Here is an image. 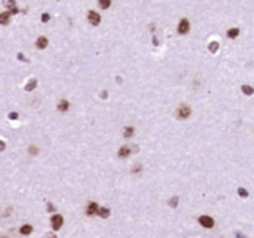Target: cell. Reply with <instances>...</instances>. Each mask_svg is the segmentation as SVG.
<instances>
[{"instance_id": "44dd1931", "label": "cell", "mask_w": 254, "mask_h": 238, "mask_svg": "<svg viewBox=\"0 0 254 238\" xmlns=\"http://www.w3.org/2000/svg\"><path fill=\"white\" fill-rule=\"evenodd\" d=\"M177 200H178V199H170V207H177V203H178V202H177Z\"/></svg>"}, {"instance_id": "9a60e30c", "label": "cell", "mask_w": 254, "mask_h": 238, "mask_svg": "<svg viewBox=\"0 0 254 238\" xmlns=\"http://www.w3.org/2000/svg\"><path fill=\"white\" fill-rule=\"evenodd\" d=\"M241 90H243V93H245V95H253V93H254V88L250 87V85H243Z\"/></svg>"}, {"instance_id": "cb8c5ba5", "label": "cell", "mask_w": 254, "mask_h": 238, "mask_svg": "<svg viewBox=\"0 0 254 238\" xmlns=\"http://www.w3.org/2000/svg\"><path fill=\"white\" fill-rule=\"evenodd\" d=\"M141 169H142L141 166H134V167H133V172H139Z\"/></svg>"}, {"instance_id": "30bf717a", "label": "cell", "mask_w": 254, "mask_h": 238, "mask_svg": "<svg viewBox=\"0 0 254 238\" xmlns=\"http://www.w3.org/2000/svg\"><path fill=\"white\" fill-rule=\"evenodd\" d=\"M98 216H101V218H109V214H110V210L109 208H106V207H99V210H98Z\"/></svg>"}, {"instance_id": "9c48e42d", "label": "cell", "mask_w": 254, "mask_h": 238, "mask_svg": "<svg viewBox=\"0 0 254 238\" xmlns=\"http://www.w3.org/2000/svg\"><path fill=\"white\" fill-rule=\"evenodd\" d=\"M68 107H70V103L66 101V99H62V101L57 104V109L60 110V112H66V110H68Z\"/></svg>"}, {"instance_id": "ba28073f", "label": "cell", "mask_w": 254, "mask_h": 238, "mask_svg": "<svg viewBox=\"0 0 254 238\" xmlns=\"http://www.w3.org/2000/svg\"><path fill=\"white\" fill-rule=\"evenodd\" d=\"M130 154H131V148L130 147H121L118 150V156L120 158H128Z\"/></svg>"}, {"instance_id": "52a82bcc", "label": "cell", "mask_w": 254, "mask_h": 238, "mask_svg": "<svg viewBox=\"0 0 254 238\" xmlns=\"http://www.w3.org/2000/svg\"><path fill=\"white\" fill-rule=\"evenodd\" d=\"M46 46H47V38L46 36H40L36 40V47L38 49H46Z\"/></svg>"}, {"instance_id": "ffe728a7", "label": "cell", "mask_w": 254, "mask_h": 238, "mask_svg": "<svg viewBox=\"0 0 254 238\" xmlns=\"http://www.w3.org/2000/svg\"><path fill=\"white\" fill-rule=\"evenodd\" d=\"M29 150H30V154H38V148H36V147H33V145H32V147L29 148Z\"/></svg>"}, {"instance_id": "4fadbf2b", "label": "cell", "mask_w": 254, "mask_h": 238, "mask_svg": "<svg viewBox=\"0 0 254 238\" xmlns=\"http://www.w3.org/2000/svg\"><path fill=\"white\" fill-rule=\"evenodd\" d=\"M32 230H33V227H32V225L30 224H25V225H22V227H21V234L22 235H30L32 234Z\"/></svg>"}, {"instance_id": "8992f818", "label": "cell", "mask_w": 254, "mask_h": 238, "mask_svg": "<svg viewBox=\"0 0 254 238\" xmlns=\"http://www.w3.org/2000/svg\"><path fill=\"white\" fill-rule=\"evenodd\" d=\"M188 32H190V22H188V19H181L178 24V33L180 35H185Z\"/></svg>"}, {"instance_id": "277c9868", "label": "cell", "mask_w": 254, "mask_h": 238, "mask_svg": "<svg viewBox=\"0 0 254 238\" xmlns=\"http://www.w3.org/2000/svg\"><path fill=\"white\" fill-rule=\"evenodd\" d=\"M88 21H90L92 25H98L101 22V16H99L96 11H88Z\"/></svg>"}, {"instance_id": "ac0fdd59", "label": "cell", "mask_w": 254, "mask_h": 238, "mask_svg": "<svg viewBox=\"0 0 254 238\" xmlns=\"http://www.w3.org/2000/svg\"><path fill=\"white\" fill-rule=\"evenodd\" d=\"M210 51H212V52H216V51H218V43H212V44H210Z\"/></svg>"}, {"instance_id": "6da1fadb", "label": "cell", "mask_w": 254, "mask_h": 238, "mask_svg": "<svg viewBox=\"0 0 254 238\" xmlns=\"http://www.w3.org/2000/svg\"><path fill=\"white\" fill-rule=\"evenodd\" d=\"M191 115V109H190V106H186V104H181V106L177 109V118H180V120H185V118H188Z\"/></svg>"}, {"instance_id": "484cf974", "label": "cell", "mask_w": 254, "mask_h": 238, "mask_svg": "<svg viewBox=\"0 0 254 238\" xmlns=\"http://www.w3.org/2000/svg\"><path fill=\"white\" fill-rule=\"evenodd\" d=\"M10 118H13V120L18 118V114H10Z\"/></svg>"}, {"instance_id": "5b68a950", "label": "cell", "mask_w": 254, "mask_h": 238, "mask_svg": "<svg viewBox=\"0 0 254 238\" xmlns=\"http://www.w3.org/2000/svg\"><path fill=\"white\" fill-rule=\"evenodd\" d=\"M199 222H201V225H204L205 229H210L215 225V221L210 218V216H201L199 218Z\"/></svg>"}, {"instance_id": "d6986e66", "label": "cell", "mask_w": 254, "mask_h": 238, "mask_svg": "<svg viewBox=\"0 0 254 238\" xmlns=\"http://www.w3.org/2000/svg\"><path fill=\"white\" fill-rule=\"evenodd\" d=\"M3 5L5 7H14V0H5Z\"/></svg>"}, {"instance_id": "7a4b0ae2", "label": "cell", "mask_w": 254, "mask_h": 238, "mask_svg": "<svg viewBox=\"0 0 254 238\" xmlns=\"http://www.w3.org/2000/svg\"><path fill=\"white\" fill-rule=\"evenodd\" d=\"M51 224H52V229H54V230L62 229V225H63V218H62V214H54L52 219H51Z\"/></svg>"}, {"instance_id": "e0dca14e", "label": "cell", "mask_w": 254, "mask_h": 238, "mask_svg": "<svg viewBox=\"0 0 254 238\" xmlns=\"http://www.w3.org/2000/svg\"><path fill=\"white\" fill-rule=\"evenodd\" d=\"M35 85H36V81L35 79H32L29 84H27V87H25V90L27 92H30V90H33V88H35Z\"/></svg>"}, {"instance_id": "3957f363", "label": "cell", "mask_w": 254, "mask_h": 238, "mask_svg": "<svg viewBox=\"0 0 254 238\" xmlns=\"http://www.w3.org/2000/svg\"><path fill=\"white\" fill-rule=\"evenodd\" d=\"M98 210H99V205L96 202H90L88 203V207H87V210H85V213H87V216H95V214L98 213Z\"/></svg>"}, {"instance_id": "7c38bea8", "label": "cell", "mask_w": 254, "mask_h": 238, "mask_svg": "<svg viewBox=\"0 0 254 238\" xmlns=\"http://www.w3.org/2000/svg\"><path fill=\"white\" fill-rule=\"evenodd\" d=\"M133 134H134V128H133V126H126V128L123 129V136L126 137V139H131Z\"/></svg>"}, {"instance_id": "7402d4cb", "label": "cell", "mask_w": 254, "mask_h": 238, "mask_svg": "<svg viewBox=\"0 0 254 238\" xmlns=\"http://www.w3.org/2000/svg\"><path fill=\"white\" fill-rule=\"evenodd\" d=\"M238 194H240V196H243V197H246V196H248V192H246L245 189H241V188H240V189H238Z\"/></svg>"}, {"instance_id": "d4e9b609", "label": "cell", "mask_w": 254, "mask_h": 238, "mask_svg": "<svg viewBox=\"0 0 254 238\" xmlns=\"http://www.w3.org/2000/svg\"><path fill=\"white\" fill-rule=\"evenodd\" d=\"M3 150H5V142L0 140V152H3Z\"/></svg>"}, {"instance_id": "603a6c76", "label": "cell", "mask_w": 254, "mask_h": 238, "mask_svg": "<svg viewBox=\"0 0 254 238\" xmlns=\"http://www.w3.org/2000/svg\"><path fill=\"white\" fill-rule=\"evenodd\" d=\"M41 21H43V22H47V21H49V14L44 13V14L41 16Z\"/></svg>"}, {"instance_id": "4316f807", "label": "cell", "mask_w": 254, "mask_h": 238, "mask_svg": "<svg viewBox=\"0 0 254 238\" xmlns=\"http://www.w3.org/2000/svg\"><path fill=\"white\" fill-rule=\"evenodd\" d=\"M2 238H7V237H2Z\"/></svg>"}, {"instance_id": "2e32d148", "label": "cell", "mask_w": 254, "mask_h": 238, "mask_svg": "<svg viewBox=\"0 0 254 238\" xmlns=\"http://www.w3.org/2000/svg\"><path fill=\"white\" fill-rule=\"evenodd\" d=\"M238 33H240L238 29H230V30L227 32V36H229V38H235V36H238Z\"/></svg>"}, {"instance_id": "8fae6325", "label": "cell", "mask_w": 254, "mask_h": 238, "mask_svg": "<svg viewBox=\"0 0 254 238\" xmlns=\"http://www.w3.org/2000/svg\"><path fill=\"white\" fill-rule=\"evenodd\" d=\"M8 22H10V11L0 14V24H2V25H7Z\"/></svg>"}, {"instance_id": "5bb4252c", "label": "cell", "mask_w": 254, "mask_h": 238, "mask_svg": "<svg viewBox=\"0 0 254 238\" xmlns=\"http://www.w3.org/2000/svg\"><path fill=\"white\" fill-rule=\"evenodd\" d=\"M110 2H112V0H98V3H99V8H103V10L109 8V7H110Z\"/></svg>"}]
</instances>
